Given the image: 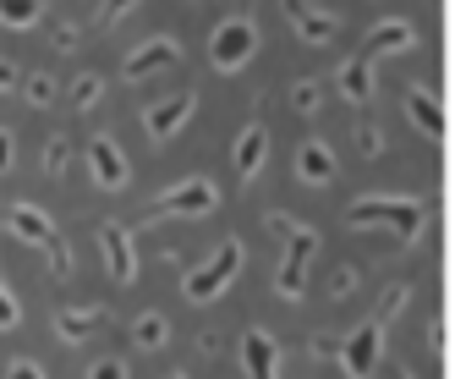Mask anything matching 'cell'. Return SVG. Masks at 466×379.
<instances>
[{
	"mask_svg": "<svg viewBox=\"0 0 466 379\" xmlns=\"http://www.w3.org/2000/svg\"><path fill=\"white\" fill-rule=\"evenodd\" d=\"M346 226H357V231L379 226L395 237V248H411L417 231L428 226V204H417V199H357L346 210Z\"/></svg>",
	"mask_w": 466,
	"mask_h": 379,
	"instance_id": "obj_1",
	"label": "cell"
},
{
	"mask_svg": "<svg viewBox=\"0 0 466 379\" xmlns=\"http://www.w3.org/2000/svg\"><path fill=\"white\" fill-rule=\"evenodd\" d=\"M269 231L286 237V259H280V275H275V292L280 297H302L308 292V270H313V253H319V231L291 220V215H269Z\"/></svg>",
	"mask_w": 466,
	"mask_h": 379,
	"instance_id": "obj_2",
	"label": "cell"
},
{
	"mask_svg": "<svg viewBox=\"0 0 466 379\" xmlns=\"http://www.w3.org/2000/svg\"><path fill=\"white\" fill-rule=\"evenodd\" d=\"M6 231H12L17 242L39 248L56 275H72V253L61 248V231H56V220H50L39 204H6Z\"/></svg>",
	"mask_w": 466,
	"mask_h": 379,
	"instance_id": "obj_3",
	"label": "cell"
},
{
	"mask_svg": "<svg viewBox=\"0 0 466 379\" xmlns=\"http://www.w3.org/2000/svg\"><path fill=\"white\" fill-rule=\"evenodd\" d=\"M242 259H248V253H242V242H237V237H225V242H219V248H214V253L198 264V270H187V281H181V297H187V302H214V297H219L230 281H237Z\"/></svg>",
	"mask_w": 466,
	"mask_h": 379,
	"instance_id": "obj_4",
	"label": "cell"
},
{
	"mask_svg": "<svg viewBox=\"0 0 466 379\" xmlns=\"http://www.w3.org/2000/svg\"><path fill=\"white\" fill-rule=\"evenodd\" d=\"M379 346H384V319H368L346 335V346H329V341H313L319 357H340L346 379H373V363H379Z\"/></svg>",
	"mask_w": 466,
	"mask_h": 379,
	"instance_id": "obj_5",
	"label": "cell"
},
{
	"mask_svg": "<svg viewBox=\"0 0 466 379\" xmlns=\"http://www.w3.org/2000/svg\"><path fill=\"white\" fill-rule=\"evenodd\" d=\"M253 50H258L253 17H225V23L214 28V39H208V61H214L219 72H242V67L253 61Z\"/></svg>",
	"mask_w": 466,
	"mask_h": 379,
	"instance_id": "obj_6",
	"label": "cell"
},
{
	"mask_svg": "<svg viewBox=\"0 0 466 379\" xmlns=\"http://www.w3.org/2000/svg\"><path fill=\"white\" fill-rule=\"evenodd\" d=\"M214 204H219L214 181H208V176H192V181L170 187V193H159V204H154L148 220H198V215H208Z\"/></svg>",
	"mask_w": 466,
	"mask_h": 379,
	"instance_id": "obj_7",
	"label": "cell"
},
{
	"mask_svg": "<svg viewBox=\"0 0 466 379\" xmlns=\"http://www.w3.org/2000/svg\"><path fill=\"white\" fill-rule=\"evenodd\" d=\"M99 248H105V270L116 286H132L137 281V248H132V231L127 226H99Z\"/></svg>",
	"mask_w": 466,
	"mask_h": 379,
	"instance_id": "obj_8",
	"label": "cell"
},
{
	"mask_svg": "<svg viewBox=\"0 0 466 379\" xmlns=\"http://www.w3.org/2000/svg\"><path fill=\"white\" fill-rule=\"evenodd\" d=\"M192 110H198V94H170V99H159V105L143 110V132H148L154 143H165V138H176V132L187 127Z\"/></svg>",
	"mask_w": 466,
	"mask_h": 379,
	"instance_id": "obj_9",
	"label": "cell"
},
{
	"mask_svg": "<svg viewBox=\"0 0 466 379\" xmlns=\"http://www.w3.org/2000/svg\"><path fill=\"white\" fill-rule=\"evenodd\" d=\"M88 170H94L99 187H110V193H121L127 176H132V165H127V154H121L116 138H94V143H88Z\"/></svg>",
	"mask_w": 466,
	"mask_h": 379,
	"instance_id": "obj_10",
	"label": "cell"
},
{
	"mask_svg": "<svg viewBox=\"0 0 466 379\" xmlns=\"http://www.w3.org/2000/svg\"><path fill=\"white\" fill-rule=\"evenodd\" d=\"M176 61H181V45H176V39H148V45H137V50L121 61V77L137 83V77H148V72H170Z\"/></svg>",
	"mask_w": 466,
	"mask_h": 379,
	"instance_id": "obj_11",
	"label": "cell"
},
{
	"mask_svg": "<svg viewBox=\"0 0 466 379\" xmlns=\"http://www.w3.org/2000/svg\"><path fill=\"white\" fill-rule=\"evenodd\" d=\"M110 319V308L105 302H77V308H56V335L66 341V346H77V341H88L99 324Z\"/></svg>",
	"mask_w": 466,
	"mask_h": 379,
	"instance_id": "obj_12",
	"label": "cell"
},
{
	"mask_svg": "<svg viewBox=\"0 0 466 379\" xmlns=\"http://www.w3.org/2000/svg\"><path fill=\"white\" fill-rule=\"evenodd\" d=\"M264 154H269V127H264V121H248L242 138H237V149H230V159H237V176L253 181V176L264 170Z\"/></svg>",
	"mask_w": 466,
	"mask_h": 379,
	"instance_id": "obj_13",
	"label": "cell"
},
{
	"mask_svg": "<svg viewBox=\"0 0 466 379\" xmlns=\"http://www.w3.org/2000/svg\"><path fill=\"white\" fill-rule=\"evenodd\" d=\"M406 50H417V28L406 23V17H390V23H379V34L368 39V61H384V56H406Z\"/></svg>",
	"mask_w": 466,
	"mask_h": 379,
	"instance_id": "obj_14",
	"label": "cell"
},
{
	"mask_svg": "<svg viewBox=\"0 0 466 379\" xmlns=\"http://www.w3.org/2000/svg\"><path fill=\"white\" fill-rule=\"evenodd\" d=\"M280 12L297 23V34H302L308 45H329V39H335V17L319 12V6H308V0H280Z\"/></svg>",
	"mask_w": 466,
	"mask_h": 379,
	"instance_id": "obj_15",
	"label": "cell"
},
{
	"mask_svg": "<svg viewBox=\"0 0 466 379\" xmlns=\"http://www.w3.org/2000/svg\"><path fill=\"white\" fill-rule=\"evenodd\" d=\"M406 116H411V127H422V138H433V143L444 138V110L428 88H406Z\"/></svg>",
	"mask_w": 466,
	"mask_h": 379,
	"instance_id": "obj_16",
	"label": "cell"
},
{
	"mask_svg": "<svg viewBox=\"0 0 466 379\" xmlns=\"http://www.w3.org/2000/svg\"><path fill=\"white\" fill-rule=\"evenodd\" d=\"M297 176H302V181H313V187L335 181V154H329V143L308 138V143L297 149Z\"/></svg>",
	"mask_w": 466,
	"mask_h": 379,
	"instance_id": "obj_17",
	"label": "cell"
},
{
	"mask_svg": "<svg viewBox=\"0 0 466 379\" xmlns=\"http://www.w3.org/2000/svg\"><path fill=\"white\" fill-rule=\"evenodd\" d=\"M242 368H248V379H275V341H269V330H248L242 335Z\"/></svg>",
	"mask_w": 466,
	"mask_h": 379,
	"instance_id": "obj_18",
	"label": "cell"
},
{
	"mask_svg": "<svg viewBox=\"0 0 466 379\" xmlns=\"http://www.w3.org/2000/svg\"><path fill=\"white\" fill-rule=\"evenodd\" d=\"M368 67H373L368 56H351V61L340 67V77H335V88H340L351 105H368V99H373V72H368Z\"/></svg>",
	"mask_w": 466,
	"mask_h": 379,
	"instance_id": "obj_19",
	"label": "cell"
},
{
	"mask_svg": "<svg viewBox=\"0 0 466 379\" xmlns=\"http://www.w3.org/2000/svg\"><path fill=\"white\" fill-rule=\"evenodd\" d=\"M170 341V324H165V313H143L137 324H132V346L137 352H159Z\"/></svg>",
	"mask_w": 466,
	"mask_h": 379,
	"instance_id": "obj_20",
	"label": "cell"
},
{
	"mask_svg": "<svg viewBox=\"0 0 466 379\" xmlns=\"http://www.w3.org/2000/svg\"><path fill=\"white\" fill-rule=\"evenodd\" d=\"M39 0H0V28H12V34H23V28H34L39 23Z\"/></svg>",
	"mask_w": 466,
	"mask_h": 379,
	"instance_id": "obj_21",
	"label": "cell"
},
{
	"mask_svg": "<svg viewBox=\"0 0 466 379\" xmlns=\"http://www.w3.org/2000/svg\"><path fill=\"white\" fill-rule=\"evenodd\" d=\"M99 99H105V77H99V72H83V77L72 83V94H66V105H72L77 116H88Z\"/></svg>",
	"mask_w": 466,
	"mask_h": 379,
	"instance_id": "obj_22",
	"label": "cell"
},
{
	"mask_svg": "<svg viewBox=\"0 0 466 379\" xmlns=\"http://www.w3.org/2000/svg\"><path fill=\"white\" fill-rule=\"evenodd\" d=\"M23 99H28L34 110H50V105H56V77H50V72H28V77H23Z\"/></svg>",
	"mask_w": 466,
	"mask_h": 379,
	"instance_id": "obj_23",
	"label": "cell"
},
{
	"mask_svg": "<svg viewBox=\"0 0 466 379\" xmlns=\"http://www.w3.org/2000/svg\"><path fill=\"white\" fill-rule=\"evenodd\" d=\"M319 99H324V83H319V77H302V83L291 88V110H297V116H313Z\"/></svg>",
	"mask_w": 466,
	"mask_h": 379,
	"instance_id": "obj_24",
	"label": "cell"
},
{
	"mask_svg": "<svg viewBox=\"0 0 466 379\" xmlns=\"http://www.w3.org/2000/svg\"><path fill=\"white\" fill-rule=\"evenodd\" d=\"M23 324V302H17V292L6 286V275H0V330H17Z\"/></svg>",
	"mask_w": 466,
	"mask_h": 379,
	"instance_id": "obj_25",
	"label": "cell"
},
{
	"mask_svg": "<svg viewBox=\"0 0 466 379\" xmlns=\"http://www.w3.org/2000/svg\"><path fill=\"white\" fill-rule=\"evenodd\" d=\"M357 149H362L368 159H379V154H384V132H379L373 121H362V127H357Z\"/></svg>",
	"mask_w": 466,
	"mask_h": 379,
	"instance_id": "obj_26",
	"label": "cell"
},
{
	"mask_svg": "<svg viewBox=\"0 0 466 379\" xmlns=\"http://www.w3.org/2000/svg\"><path fill=\"white\" fill-rule=\"evenodd\" d=\"M127 12H137V0H99V23H105V28H116Z\"/></svg>",
	"mask_w": 466,
	"mask_h": 379,
	"instance_id": "obj_27",
	"label": "cell"
},
{
	"mask_svg": "<svg viewBox=\"0 0 466 379\" xmlns=\"http://www.w3.org/2000/svg\"><path fill=\"white\" fill-rule=\"evenodd\" d=\"M61 170H66V143L50 138V143H45V176H61Z\"/></svg>",
	"mask_w": 466,
	"mask_h": 379,
	"instance_id": "obj_28",
	"label": "cell"
},
{
	"mask_svg": "<svg viewBox=\"0 0 466 379\" xmlns=\"http://www.w3.org/2000/svg\"><path fill=\"white\" fill-rule=\"evenodd\" d=\"M88 379H127V363H121V357H99V363L88 368Z\"/></svg>",
	"mask_w": 466,
	"mask_h": 379,
	"instance_id": "obj_29",
	"label": "cell"
},
{
	"mask_svg": "<svg viewBox=\"0 0 466 379\" xmlns=\"http://www.w3.org/2000/svg\"><path fill=\"white\" fill-rule=\"evenodd\" d=\"M6 379H45V368L34 357H17V363H6Z\"/></svg>",
	"mask_w": 466,
	"mask_h": 379,
	"instance_id": "obj_30",
	"label": "cell"
},
{
	"mask_svg": "<svg viewBox=\"0 0 466 379\" xmlns=\"http://www.w3.org/2000/svg\"><path fill=\"white\" fill-rule=\"evenodd\" d=\"M12 159H17V138H12L6 127H0V176L12 170Z\"/></svg>",
	"mask_w": 466,
	"mask_h": 379,
	"instance_id": "obj_31",
	"label": "cell"
},
{
	"mask_svg": "<svg viewBox=\"0 0 466 379\" xmlns=\"http://www.w3.org/2000/svg\"><path fill=\"white\" fill-rule=\"evenodd\" d=\"M17 88H23V72L12 61H0V94H17Z\"/></svg>",
	"mask_w": 466,
	"mask_h": 379,
	"instance_id": "obj_32",
	"label": "cell"
},
{
	"mask_svg": "<svg viewBox=\"0 0 466 379\" xmlns=\"http://www.w3.org/2000/svg\"><path fill=\"white\" fill-rule=\"evenodd\" d=\"M329 286H335V297H351V286H357V270H335V275H329Z\"/></svg>",
	"mask_w": 466,
	"mask_h": 379,
	"instance_id": "obj_33",
	"label": "cell"
},
{
	"mask_svg": "<svg viewBox=\"0 0 466 379\" xmlns=\"http://www.w3.org/2000/svg\"><path fill=\"white\" fill-rule=\"evenodd\" d=\"M390 379H411V368H390Z\"/></svg>",
	"mask_w": 466,
	"mask_h": 379,
	"instance_id": "obj_34",
	"label": "cell"
},
{
	"mask_svg": "<svg viewBox=\"0 0 466 379\" xmlns=\"http://www.w3.org/2000/svg\"><path fill=\"white\" fill-rule=\"evenodd\" d=\"M165 379H187V374H181V368H170V374H165Z\"/></svg>",
	"mask_w": 466,
	"mask_h": 379,
	"instance_id": "obj_35",
	"label": "cell"
},
{
	"mask_svg": "<svg viewBox=\"0 0 466 379\" xmlns=\"http://www.w3.org/2000/svg\"><path fill=\"white\" fill-rule=\"evenodd\" d=\"M0 231H6V204H0Z\"/></svg>",
	"mask_w": 466,
	"mask_h": 379,
	"instance_id": "obj_36",
	"label": "cell"
}]
</instances>
